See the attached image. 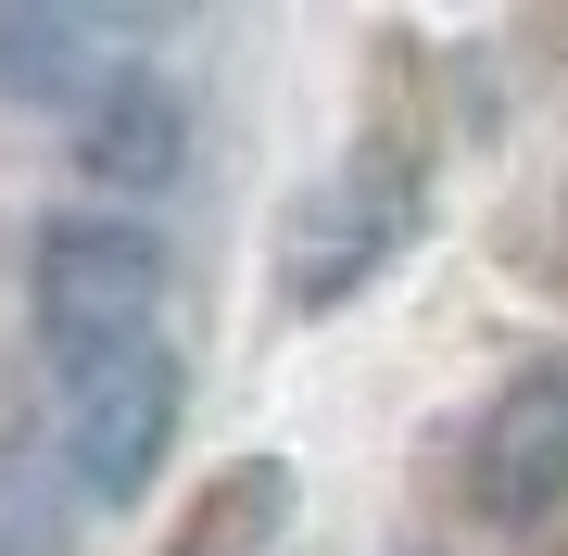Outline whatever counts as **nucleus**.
Instances as JSON below:
<instances>
[{"label":"nucleus","instance_id":"5","mask_svg":"<svg viewBox=\"0 0 568 556\" xmlns=\"http://www.w3.org/2000/svg\"><path fill=\"white\" fill-rule=\"evenodd\" d=\"M63 140H77V165L102 178V190H164V178L190 165V102H178L164 77H140V63H126V77H114L77 127H63Z\"/></svg>","mask_w":568,"mask_h":556},{"label":"nucleus","instance_id":"1","mask_svg":"<svg viewBox=\"0 0 568 556\" xmlns=\"http://www.w3.org/2000/svg\"><path fill=\"white\" fill-rule=\"evenodd\" d=\"M51 354V455L89 506L152 494L164 443H178V342L114 330V342H39Z\"/></svg>","mask_w":568,"mask_h":556},{"label":"nucleus","instance_id":"2","mask_svg":"<svg viewBox=\"0 0 568 556\" xmlns=\"http://www.w3.org/2000/svg\"><path fill=\"white\" fill-rule=\"evenodd\" d=\"M164 330V241L140 215H63L39 241V342Z\"/></svg>","mask_w":568,"mask_h":556},{"label":"nucleus","instance_id":"4","mask_svg":"<svg viewBox=\"0 0 568 556\" xmlns=\"http://www.w3.org/2000/svg\"><path fill=\"white\" fill-rule=\"evenodd\" d=\"M467 494H480V518L568 506V367H530L506 405L480 417V443H467Z\"/></svg>","mask_w":568,"mask_h":556},{"label":"nucleus","instance_id":"3","mask_svg":"<svg viewBox=\"0 0 568 556\" xmlns=\"http://www.w3.org/2000/svg\"><path fill=\"white\" fill-rule=\"evenodd\" d=\"M405 215H417V178L392 165V152H366V165H342V178H316L304 190V215H291V304L304 316H328L354 279H379L392 266V241H405Z\"/></svg>","mask_w":568,"mask_h":556},{"label":"nucleus","instance_id":"6","mask_svg":"<svg viewBox=\"0 0 568 556\" xmlns=\"http://www.w3.org/2000/svg\"><path fill=\"white\" fill-rule=\"evenodd\" d=\"M0 77H13L26 102H63V127H77V114L126 77V63H114V26H77V13H0Z\"/></svg>","mask_w":568,"mask_h":556}]
</instances>
